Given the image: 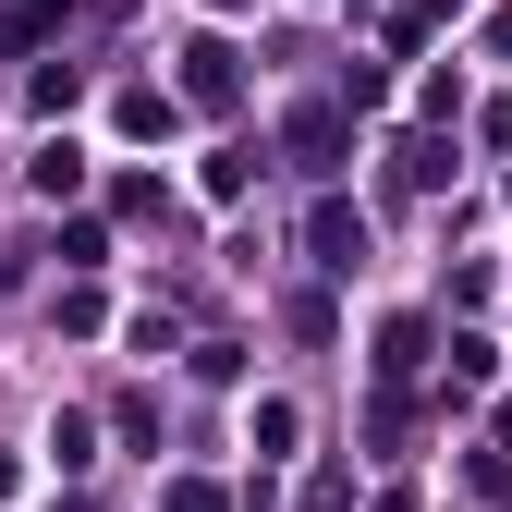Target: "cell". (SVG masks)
<instances>
[{
  "instance_id": "cell-1",
  "label": "cell",
  "mask_w": 512,
  "mask_h": 512,
  "mask_svg": "<svg viewBox=\"0 0 512 512\" xmlns=\"http://www.w3.org/2000/svg\"><path fill=\"white\" fill-rule=\"evenodd\" d=\"M305 256H317V269H354V256H366V208L317 196V208H305Z\"/></svg>"
},
{
  "instance_id": "cell-2",
  "label": "cell",
  "mask_w": 512,
  "mask_h": 512,
  "mask_svg": "<svg viewBox=\"0 0 512 512\" xmlns=\"http://www.w3.org/2000/svg\"><path fill=\"white\" fill-rule=\"evenodd\" d=\"M232 86H244V74H232V49H220V37L183 49V98H196V110H232Z\"/></svg>"
},
{
  "instance_id": "cell-3",
  "label": "cell",
  "mask_w": 512,
  "mask_h": 512,
  "mask_svg": "<svg viewBox=\"0 0 512 512\" xmlns=\"http://www.w3.org/2000/svg\"><path fill=\"white\" fill-rule=\"evenodd\" d=\"M293 159L305 171H342V110H293Z\"/></svg>"
},
{
  "instance_id": "cell-4",
  "label": "cell",
  "mask_w": 512,
  "mask_h": 512,
  "mask_svg": "<svg viewBox=\"0 0 512 512\" xmlns=\"http://www.w3.org/2000/svg\"><path fill=\"white\" fill-rule=\"evenodd\" d=\"M427 366V317H391V330H378V378H415Z\"/></svg>"
},
{
  "instance_id": "cell-5",
  "label": "cell",
  "mask_w": 512,
  "mask_h": 512,
  "mask_svg": "<svg viewBox=\"0 0 512 512\" xmlns=\"http://www.w3.org/2000/svg\"><path fill=\"white\" fill-rule=\"evenodd\" d=\"M49 464L86 476V464H98V427H86V415H49Z\"/></svg>"
},
{
  "instance_id": "cell-6",
  "label": "cell",
  "mask_w": 512,
  "mask_h": 512,
  "mask_svg": "<svg viewBox=\"0 0 512 512\" xmlns=\"http://www.w3.org/2000/svg\"><path fill=\"white\" fill-rule=\"evenodd\" d=\"M86 183V147H37V196H74Z\"/></svg>"
},
{
  "instance_id": "cell-7",
  "label": "cell",
  "mask_w": 512,
  "mask_h": 512,
  "mask_svg": "<svg viewBox=\"0 0 512 512\" xmlns=\"http://www.w3.org/2000/svg\"><path fill=\"white\" fill-rule=\"evenodd\" d=\"M427 25H452V0H403V25H391V37H427Z\"/></svg>"
},
{
  "instance_id": "cell-8",
  "label": "cell",
  "mask_w": 512,
  "mask_h": 512,
  "mask_svg": "<svg viewBox=\"0 0 512 512\" xmlns=\"http://www.w3.org/2000/svg\"><path fill=\"white\" fill-rule=\"evenodd\" d=\"M171 512H232V500H220L208 476H183V488H171Z\"/></svg>"
},
{
  "instance_id": "cell-9",
  "label": "cell",
  "mask_w": 512,
  "mask_h": 512,
  "mask_svg": "<svg viewBox=\"0 0 512 512\" xmlns=\"http://www.w3.org/2000/svg\"><path fill=\"white\" fill-rule=\"evenodd\" d=\"M208 13H244V0H208Z\"/></svg>"
}]
</instances>
